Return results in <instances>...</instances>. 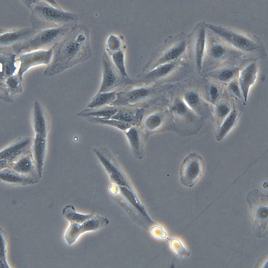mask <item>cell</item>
<instances>
[{"label":"cell","mask_w":268,"mask_h":268,"mask_svg":"<svg viewBox=\"0 0 268 268\" xmlns=\"http://www.w3.org/2000/svg\"><path fill=\"white\" fill-rule=\"evenodd\" d=\"M82 31L73 33L65 40L62 49L44 72L45 75L58 73L91 57L87 32Z\"/></svg>","instance_id":"obj_1"},{"label":"cell","mask_w":268,"mask_h":268,"mask_svg":"<svg viewBox=\"0 0 268 268\" xmlns=\"http://www.w3.org/2000/svg\"><path fill=\"white\" fill-rule=\"evenodd\" d=\"M204 161L198 154L191 153L184 159L180 169V181L187 187L194 185L203 175L204 171Z\"/></svg>","instance_id":"obj_2"},{"label":"cell","mask_w":268,"mask_h":268,"mask_svg":"<svg viewBox=\"0 0 268 268\" xmlns=\"http://www.w3.org/2000/svg\"><path fill=\"white\" fill-rule=\"evenodd\" d=\"M109 222L106 218L97 215L81 224L70 223L65 232V239L68 244L71 245L81 234L100 229L107 225Z\"/></svg>","instance_id":"obj_3"},{"label":"cell","mask_w":268,"mask_h":268,"mask_svg":"<svg viewBox=\"0 0 268 268\" xmlns=\"http://www.w3.org/2000/svg\"><path fill=\"white\" fill-rule=\"evenodd\" d=\"M208 26L210 29L226 41L242 50L250 51L259 48L249 39L228 29L220 26L210 25Z\"/></svg>","instance_id":"obj_4"},{"label":"cell","mask_w":268,"mask_h":268,"mask_svg":"<svg viewBox=\"0 0 268 268\" xmlns=\"http://www.w3.org/2000/svg\"><path fill=\"white\" fill-rule=\"evenodd\" d=\"M51 54L46 52H39L25 55L19 60L14 62L17 67L19 76L21 78L23 73L33 66L42 64H47L50 61Z\"/></svg>","instance_id":"obj_5"},{"label":"cell","mask_w":268,"mask_h":268,"mask_svg":"<svg viewBox=\"0 0 268 268\" xmlns=\"http://www.w3.org/2000/svg\"><path fill=\"white\" fill-rule=\"evenodd\" d=\"M247 200L252 210L256 211L258 216L265 217L268 213V197L255 189L248 194Z\"/></svg>","instance_id":"obj_6"},{"label":"cell","mask_w":268,"mask_h":268,"mask_svg":"<svg viewBox=\"0 0 268 268\" xmlns=\"http://www.w3.org/2000/svg\"><path fill=\"white\" fill-rule=\"evenodd\" d=\"M103 77L101 84L96 94L108 92L112 88L116 77L112 65L105 55L102 59Z\"/></svg>","instance_id":"obj_7"},{"label":"cell","mask_w":268,"mask_h":268,"mask_svg":"<svg viewBox=\"0 0 268 268\" xmlns=\"http://www.w3.org/2000/svg\"><path fill=\"white\" fill-rule=\"evenodd\" d=\"M117 112L116 109L109 106H104L94 108H87L79 113L77 116L88 117L93 116L104 119L111 118Z\"/></svg>","instance_id":"obj_8"},{"label":"cell","mask_w":268,"mask_h":268,"mask_svg":"<svg viewBox=\"0 0 268 268\" xmlns=\"http://www.w3.org/2000/svg\"><path fill=\"white\" fill-rule=\"evenodd\" d=\"M43 13L46 16L54 21L67 22L76 20V15L62 10L51 8H45Z\"/></svg>","instance_id":"obj_9"},{"label":"cell","mask_w":268,"mask_h":268,"mask_svg":"<svg viewBox=\"0 0 268 268\" xmlns=\"http://www.w3.org/2000/svg\"><path fill=\"white\" fill-rule=\"evenodd\" d=\"M256 68L254 64L250 65L243 72L240 79V83L245 100L247 99L249 89L256 77Z\"/></svg>","instance_id":"obj_10"},{"label":"cell","mask_w":268,"mask_h":268,"mask_svg":"<svg viewBox=\"0 0 268 268\" xmlns=\"http://www.w3.org/2000/svg\"><path fill=\"white\" fill-rule=\"evenodd\" d=\"M62 214L63 216L68 220L70 223L81 224L94 216L93 214L84 215L77 213L74 206L71 205H68L63 209Z\"/></svg>","instance_id":"obj_11"},{"label":"cell","mask_w":268,"mask_h":268,"mask_svg":"<svg viewBox=\"0 0 268 268\" xmlns=\"http://www.w3.org/2000/svg\"><path fill=\"white\" fill-rule=\"evenodd\" d=\"M114 92H106L96 94L87 105V108H94L108 104L115 98Z\"/></svg>","instance_id":"obj_12"},{"label":"cell","mask_w":268,"mask_h":268,"mask_svg":"<svg viewBox=\"0 0 268 268\" xmlns=\"http://www.w3.org/2000/svg\"><path fill=\"white\" fill-rule=\"evenodd\" d=\"M87 120L89 122L92 124H107L114 126L125 131L131 127L130 124L129 122L111 118L104 119L95 117L90 116L88 117Z\"/></svg>","instance_id":"obj_13"},{"label":"cell","mask_w":268,"mask_h":268,"mask_svg":"<svg viewBox=\"0 0 268 268\" xmlns=\"http://www.w3.org/2000/svg\"><path fill=\"white\" fill-rule=\"evenodd\" d=\"M132 150L135 154L140 153L141 143L140 135L135 128L130 127L125 131Z\"/></svg>","instance_id":"obj_14"},{"label":"cell","mask_w":268,"mask_h":268,"mask_svg":"<svg viewBox=\"0 0 268 268\" xmlns=\"http://www.w3.org/2000/svg\"><path fill=\"white\" fill-rule=\"evenodd\" d=\"M170 246L172 251L181 257L189 255V253L184 243L178 238H173L170 239Z\"/></svg>","instance_id":"obj_15"},{"label":"cell","mask_w":268,"mask_h":268,"mask_svg":"<svg viewBox=\"0 0 268 268\" xmlns=\"http://www.w3.org/2000/svg\"><path fill=\"white\" fill-rule=\"evenodd\" d=\"M234 113H232L227 118L217 134L218 139H221L233 125L236 118Z\"/></svg>","instance_id":"obj_16"},{"label":"cell","mask_w":268,"mask_h":268,"mask_svg":"<svg viewBox=\"0 0 268 268\" xmlns=\"http://www.w3.org/2000/svg\"><path fill=\"white\" fill-rule=\"evenodd\" d=\"M149 92L144 88H140L133 91L127 96V99L130 102H134L143 98L148 95Z\"/></svg>","instance_id":"obj_17"},{"label":"cell","mask_w":268,"mask_h":268,"mask_svg":"<svg viewBox=\"0 0 268 268\" xmlns=\"http://www.w3.org/2000/svg\"><path fill=\"white\" fill-rule=\"evenodd\" d=\"M174 66L172 64H167L160 66L149 73L148 76L155 77L164 75L169 72Z\"/></svg>","instance_id":"obj_18"},{"label":"cell","mask_w":268,"mask_h":268,"mask_svg":"<svg viewBox=\"0 0 268 268\" xmlns=\"http://www.w3.org/2000/svg\"><path fill=\"white\" fill-rule=\"evenodd\" d=\"M161 119L160 116L157 115H153L149 116L146 119L145 125L149 130H154L160 125Z\"/></svg>","instance_id":"obj_19"},{"label":"cell","mask_w":268,"mask_h":268,"mask_svg":"<svg viewBox=\"0 0 268 268\" xmlns=\"http://www.w3.org/2000/svg\"><path fill=\"white\" fill-rule=\"evenodd\" d=\"M133 113L130 111H121L110 118L129 122L132 121L135 117Z\"/></svg>","instance_id":"obj_20"},{"label":"cell","mask_w":268,"mask_h":268,"mask_svg":"<svg viewBox=\"0 0 268 268\" xmlns=\"http://www.w3.org/2000/svg\"><path fill=\"white\" fill-rule=\"evenodd\" d=\"M113 60L116 66L122 75L127 76L124 67L122 55L120 53L115 54L113 55Z\"/></svg>","instance_id":"obj_21"},{"label":"cell","mask_w":268,"mask_h":268,"mask_svg":"<svg viewBox=\"0 0 268 268\" xmlns=\"http://www.w3.org/2000/svg\"><path fill=\"white\" fill-rule=\"evenodd\" d=\"M184 45L182 44L179 47L172 49L165 56L166 58L168 60H172L179 56L183 52L184 49Z\"/></svg>","instance_id":"obj_22"},{"label":"cell","mask_w":268,"mask_h":268,"mask_svg":"<svg viewBox=\"0 0 268 268\" xmlns=\"http://www.w3.org/2000/svg\"><path fill=\"white\" fill-rule=\"evenodd\" d=\"M60 30L59 29H52L48 31L43 34L41 36V40L46 42L52 40L59 34Z\"/></svg>","instance_id":"obj_23"},{"label":"cell","mask_w":268,"mask_h":268,"mask_svg":"<svg viewBox=\"0 0 268 268\" xmlns=\"http://www.w3.org/2000/svg\"><path fill=\"white\" fill-rule=\"evenodd\" d=\"M185 99L188 103L192 106L196 105L198 102L197 96L193 92H190L187 93Z\"/></svg>","instance_id":"obj_24"},{"label":"cell","mask_w":268,"mask_h":268,"mask_svg":"<svg viewBox=\"0 0 268 268\" xmlns=\"http://www.w3.org/2000/svg\"><path fill=\"white\" fill-rule=\"evenodd\" d=\"M225 50L222 46L217 45L211 49V53L212 55L215 58L221 56L224 53Z\"/></svg>","instance_id":"obj_25"},{"label":"cell","mask_w":268,"mask_h":268,"mask_svg":"<svg viewBox=\"0 0 268 268\" xmlns=\"http://www.w3.org/2000/svg\"><path fill=\"white\" fill-rule=\"evenodd\" d=\"M30 162L29 160L24 159L21 160L18 164V169L23 171H26L29 169L30 167Z\"/></svg>","instance_id":"obj_26"},{"label":"cell","mask_w":268,"mask_h":268,"mask_svg":"<svg viewBox=\"0 0 268 268\" xmlns=\"http://www.w3.org/2000/svg\"><path fill=\"white\" fill-rule=\"evenodd\" d=\"M233 75V73L229 70H225L221 72L219 75V78L222 81H226L230 79Z\"/></svg>","instance_id":"obj_27"},{"label":"cell","mask_w":268,"mask_h":268,"mask_svg":"<svg viewBox=\"0 0 268 268\" xmlns=\"http://www.w3.org/2000/svg\"><path fill=\"white\" fill-rule=\"evenodd\" d=\"M229 111L228 108L224 105H221L218 108V113L221 116H224L226 115L228 113Z\"/></svg>","instance_id":"obj_28"},{"label":"cell","mask_w":268,"mask_h":268,"mask_svg":"<svg viewBox=\"0 0 268 268\" xmlns=\"http://www.w3.org/2000/svg\"><path fill=\"white\" fill-rule=\"evenodd\" d=\"M174 110L178 114H182L185 111V108L183 104L179 103L175 106Z\"/></svg>","instance_id":"obj_29"},{"label":"cell","mask_w":268,"mask_h":268,"mask_svg":"<svg viewBox=\"0 0 268 268\" xmlns=\"http://www.w3.org/2000/svg\"><path fill=\"white\" fill-rule=\"evenodd\" d=\"M210 94L213 99H216L218 95V91L215 87L213 86H211L210 90Z\"/></svg>","instance_id":"obj_30"},{"label":"cell","mask_w":268,"mask_h":268,"mask_svg":"<svg viewBox=\"0 0 268 268\" xmlns=\"http://www.w3.org/2000/svg\"><path fill=\"white\" fill-rule=\"evenodd\" d=\"M230 89L236 95L239 96L240 95V91L237 85L235 83H231L230 86Z\"/></svg>","instance_id":"obj_31"}]
</instances>
